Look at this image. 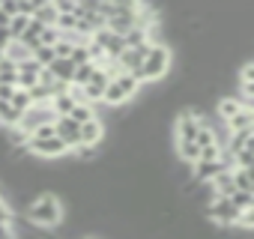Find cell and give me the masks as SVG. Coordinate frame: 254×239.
<instances>
[{"label":"cell","mask_w":254,"mask_h":239,"mask_svg":"<svg viewBox=\"0 0 254 239\" xmlns=\"http://www.w3.org/2000/svg\"><path fill=\"white\" fill-rule=\"evenodd\" d=\"M66 200L63 194L57 197L51 188H45L42 194H36L24 209H21V218H27L33 227H42V230H57L66 218Z\"/></svg>","instance_id":"obj_1"},{"label":"cell","mask_w":254,"mask_h":239,"mask_svg":"<svg viewBox=\"0 0 254 239\" xmlns=\"http://www.w3.org/2000/svg\"><path fill=\"white\" fill-rule=\"evenodd\" d=\"M171 66H174V51L168 42H156L150 48V54L144 57V66L135 72L144 84H162L168 75H171Z\"/></svg>","instance_id":"obj_2"},{"label":"cell","mask_w":254,"mask_h":239,"mask_svg":"<svg viewBox=\"0 0 254 239\" xmlns=\"http://www.w3.org/2000/svg\"><path fill=\"white\" fill-rule=\"evenodd\" d=\"M203 209H206V218H209L212 224H218V227H236L239 212H242V209L233 203V197H227V194H212Z\"/></svg>","instance_id":"obj_3"},{"label":"cell","mask_w":254,"mask_h":239,"mask_svg":"<svg viewBox=\"0 0 254 239\" xmlns=\"http://www.w3.org/2000/svg\"><path fill=\"white\" fill-rule=\"evenodd\" d=\"M30 153L42 162H54V159H66L72 156V147L66 144V138L51 135V138H33L30 135Z\"/></svg>","instance_id":"obj_4"},{"label":"cell","mask_w":254,"mask_h":239,"mask_svg":"<svg viewBox=\"0 0 254 239\" xmlns=\"http://www.w3.org/2000/svg\"><path fill=\"white\" fill-rule=\"evenodd\" d=\"M51 120H57V111L51 108V102H33V105L24 111V117H21V123H18V126H21L24 132L33 135L42 123H51Z\"/></svg>","instance_id":"obj_5"},{"label":"cell","mask_w":254,"mask_h":239,"mask_svg":"<svg viewBox=\"0 0 254 239\" xmlns=\"http://www.w3.org/2000/svg\"><path fill=\"white\" fill-rule=\"evenodd\" d=\"M230 165L224 162V159H197L194 165H191V174H194V179H200V182H212L221 171H227Z\"/></svg>","instance_id":"obj_6"},{"label":"cell","mask_w":254,"mask_h":239,"mask_svg":"<svg viewBox=\"0 0 254 239\" xmlns=\"http://www.w3.org/2000/svg\"><path fill=\"white\" fill-rule=\"evenodd\" d=\"M54 123H57V135H60V138H66V144H69L72 150H75L78 144H84V141H81V123H78L75 117H69V114H66V117H57Z\"/></svg>","instance_id":"obj_7"},{"label":"cell","mask_w":254,"mask_h":239,"mask_svg":"<svg viewBox=\"0 0 254 239\" xmlns=\"http://www.w3.org/2000/svg\"><path fill=\"white\" fill-rule=\"evenodd\" d=\"M42 69H45V66H39V63H36V57H30V60L18 63V87H24V90L36 87V84H39V78H42Z\"/></svg>","instance_id":"obj_8"},{"label":"cell","mask_w":254,"mask_h":239,"mask_svg":"<svg viewBox=\"0 0 254 239\" xmlns=\"http://www.w3.org/2000/svg\"><path fill=\"white\" fill-rule=\"evenodd\" d=\"M108 138V126L102 123V117H93L87 123H81V141L84 144H105Z\"/></svg>","instance_id":"obj_9"},{"label":"cell","mask_w":254,"mask_h":239,"mask_svg":"<svg viewBox=\"0 0 254 239\" xmlns=\"http://www.w3.org/2000/svg\"><path fill=\"white\" fill-rule=\"evenodd\" d=\"M132 102V96L126 93V87L117 81V78H111V84H108V90H105V108H123V105H129Z\"/></svg>","instance_id":"obj_10"},{"label":"cell","mask_w":254,"mask_h":239,"mask_svg":"<svg viewBox=\"0 0 254 239\" xmlns=\"http://www.w3.org/2000/svg\"><path fill=\"white\" fill-rule=\"evenodd\" d=\"M45 69H48V72H51L57 81H66V84H72V81H75V69H78V66L72 63V57H57V60H54L51 66H45Z\"/></svg>","instance_id":"obj_11"},{"label":"cell","mask_w":254,"mask_h":239,"mask_svg":"<svg viewBox=\"0 0 254 239\" xmlns=\"http://www.w3.org/2000/svg\"><path fill=\"white\" fill-rule=\"evenodd\" d=\"M209 185H212V194H227V197H230V194L236 191V174H233V168L221 171Z\"/></svg>","instance_id":"obj_12"},{"label":"cell","mask_w":254,"mask_h":239,"mask_svg":"<svg viewBox=\"0 0 254 239\" xmlns=\"http://www.w3.org/2000/svg\"><path fill=\"white\" fill-rule=\"evenodd\" d=\"M224 123H227V132H254V114L248 108H242L236 117L224 120Z\"/></svg>","instance_id":"obj_13"},{"label":"cell","mask_w":254,"mask_h":239,"mask_svg":"<svg viewBox=\"0 0 254 239\" xmlns=\"http://www.w3.org/2000/svg\"><path fill=\"white\" fill-rule=\"evenodd\" d=\"M108 27L126 36L132 27H138V12H117L114 18H108Z\"/></svg>","instance_id":"obj_14"},{"label":"cell","mask_w":254,"mask_h":239,"mask_svg":"<svg viewBox=\"0 0 254 239\" xmlns=\"http://www.w3.org/2000/svg\"><path fill=\"white\" fill-rule=\"evenodd\" d=\"M75 105H78V99H75L69 90H63V93H54V96H51V108L57 111V117H66V114H72V111H75Z\"/></svg>","instance_id":"obj_15"},{"label":"cell","mask_w":254,"mask_h":239,"mask_svg":"<svg viewBox=\"0 0 254 239\" xmlns=\"http://www.w3.org/2000/svg\"><path fill=\"white\" fill-rule=\"evenodd\" d=\"M21 117H24V111H18L12 102H3V99H0V126H18Z\"/></svg>","instance_id":"obj_16"},{"label":"cell","mask_w":254,"mask_h":239,"mask_svg":"<svg viewBox=\"0 0 254 239\" xmlns=\"http://www.w3.org/2000/svg\"><path fill=\"white\" fill-rule=\"evenodd\" d=\"M0 84H15L18 87V63L12 57H0Z\"/></svg>","instance_id":"obj_17"},{"label":"cell","mask_w":254,"mask_h":239,"mask_svg":"<svg viewBox=\"0 0 254 239\" xmlns=\"http://www.w3.org/2000/svg\"><path fill=\"white\" fill-rule=\"evenodd\" d=\"M6 57H12L15 63H24V60H30V57H33V48H30V45H24L21 39H12V42H9V48H6Z\"/></svg>","instance_id":"obj_18"},{"label":"cell","mask_w":254,"mask_h":239,"mask_svg":"<svg viewBox=\"0 0 254 239\" xmlns=\"http://www.w3.org/2000/svg\"><path fill=\"white\" fill-rule=\"evenodd\" d=\"M96 69H99V63H96V60H87V63H81V66L75 69V81H72V84H81V87H84V84H87V81L96 75Z\"/></svg>","instance_id":"obj_19"},{"label":"cell","mask_w":254,"mask_h":239,"mask_svg":"<svg viewBox=\"0 0 254 239\" xmlns=\"http://www.w3.org/2000/svg\"><path fill=\"white\" fill-rule=\"evenodd\" d=\"M33 57H36L39 66H51L57 60V51H54V45H36L33 48Z\"/></svg>","instance_id":"obj_20"},{"label":"cell","mask_w":254,"mask_h":239,"mask_svg":"<svg viewBox=\"0 0 254 239\" xmlns=\"http://www.w3.org/2000/svg\"><path fill=\"white\" fill-rule=\"evenodd\" d=\"M33 15H36L42 24H57V18H60V9H57L54 3H45V6H39Z\"/></svg>","instance_id":"obj_21"},{"label":"cell","mask_w":254,"mask_h":239,"mask_svg":"<svg viewBox=\"0 0 254 239\" xmlns=\"http://www.w3.org/2000/svg\"><path fill=\"white\" fill-rule=\"evenodd\" d=\"M30 18L33 15H24V12H18V15H12V21H9V30H12V39H21V33L30 27Z\"/></svg>","instance_id":"obj_22"},{"label":"cell","mask_w":254,"mask_h":239,"mask_svg":"<svg viewBox=\"0 0 254 239\" xmlns=\"http://www.w3.org/2000/svg\"><path fill=\"white\" fill-rule=\"evenodd\" d=\"M78 21H81V15L78 12H60V18H57V27L66 33V30H78Z\"/></svg>","instance_id":"obj_23"},{"label":"cell","mask_w":254,"mask_h":239,"mask_svg":"<svg viewBox=\"0 0 254 239\" xmlns=\"http://www.w3.org/2000/svg\"><path fill=\"white\" fill-rule=\"evenodd\" d=\"M12 105H15L18 111H27V108L33 105V96H30V90H24V87H15V96H12Z\"/></svg>","instance_id":"obj_24"},{"label":"cell","mask_w":254,"mask_h":239,"mask_svg":"<svg viewBox=\"0 0 254 239\" xmlns=\"http://www.w3.org/2000/svg\"><path fill=\"white\" fill-rule=\"evenodd\" d=\"M0 224H15V209L3 194H0Z\"/></svg>","instance_id":"obj_25"},{"label":"cell","mask_w":254,"mask_h":239,"mask_svg":"<svg viewBox=\"0 0 254 239\" xmlns=\"http://www.w3.org/2000/svg\"><path fill=\"white\" fill-rule=\"evenodd\" d=\"M239 230H254V206H245L239 212V221H236Z\"/></svg>","instance_id":"obj_26"},{"label":"cell","mask_w":254,"mask_h":239,"mask_svg":"<svg viewBox=\"0 0 254 239\" xmlns=\"http://www.w3.org/2000/svg\"><path fill=\"white\" fill-rule=\"evenodd\" d=\"M0 9L9 12V15H18V12H21V0H3V3H0Z\"/></svg>","instance_id":"obj_27"},{"label":"cell","mask_w":254,"mask_h":239,"mask_svg":"<svg viewBox=\"0 0 254 239\" xmlns=\"http://www.w3.org/2000/svg\"><path fill=\"white\" fill-rule=\"evenodd\" d=\"M72 48H75V45H72L69 39H60V42L54 45V51H57V57H69V54H72Z\"/></svg>","instance_id":"obj_28"},{"label":"cell","mask_w":254,"mask_h":239,"mask_svg":"<svg viewBox=\"0 0 254 239\" xmlns=\"http://www.w3.org/2000/svg\"><path fill=\"white\" fill-rule=\"evenodd\" d=\"M15 236V224H0V239H9Z\"/></svg>","instance_id":"obj_29"},{"label":"cell","mask_w":254,"mask_h":239,"mask_svg":"<svg viewBox=\"0 0 254 239\" xmlns=\"http://www.w3.org/2000/svg\"><path fill=\"white\" fill-rule=\"evenodd\" d=\"M9 21H12V15H9V12H3V9H0V27H9Z\"/></svg>","instance_id":"obj_30"},{"label":"cell","mask_w":254,"mask_h":239,"mask_svg":"<svg viewBox=\"0 0 254 239\" xmlns=\"http://www.w3.org/2000/svg\"><path fill=\"white\" fill-rule=\"evenodd\" d=\"M242 102H245V108L254 114V96H242Z\"/></svg>","instance_id":"obj_31"},{"label":"cell","mask_w":254,"mask_h":239,"mask_svg":"<svg viewBox=\"0 0 254 239\" xmlns=\"http://www.w3.org/2000/svg\"><path fill=\"white\" fill-rule=\"evenodd\" d=\"M251 194H254V185H251Z\"/></svg>","instance_id":"obj_32"},{"label":"cell","mask_w":254,"mask_h":239,"mask_svg":"<svg viewBox=\"0 0 254 239\" xmlns=\"http://www.w3.org/2000/svg\"><path fill=\"white\" fill-rule=\"evenodd\" d=\"M0 3H3V0H0Z\"/></svg>","instance_id":"obj_33"}]
</instances>
